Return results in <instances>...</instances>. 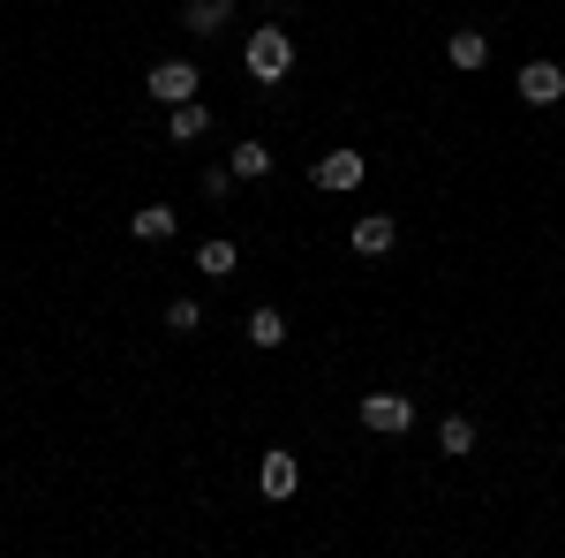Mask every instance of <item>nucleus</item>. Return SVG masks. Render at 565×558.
<instances>
[{"instance_id": "16", "label": "nucleus", "mask_w": 565, "mask_h": 558, "mask_svg": "<svg viewBox=\"0 0 565 558\" xmlns=\"http://www.w3.org/2000/svg\"><path fill=\"white\" fill-rule=\"evenodd\" d=\"M196 325H204V309H196L189 295H174V302H167V333H181V340H189Z\"/></svg>"}, {"instance_id": "4", "label": "nucleus", "mask_w": 565, "mask_h": 558, "mask_svg": "<svg viewBox=\"0 0 565 558\" xmlns=\"http://www.w3.org/2000/svg\"><path fill=\"white\" fill-rule=\"evenodd\" d=\"M362 173H370V159H362L354 144H340V151H324V159L309 167V181L332 189V197H348V189H362Z\"/></svg>"}, {"instance_id": "14", "label": "nucleus", "mask_w": 565, "mask_h": 558, "mask_svg": "<svg viewBox=\"0 0 565 558\" xmlns=\"http://www.w3.org/2000/svg\"><path fill=\"white\" fill-rule=\"evenodd\" d=\"M196 264H204V280H234V272H242V250H234V242H204Z\"/></svg>"}, {"instance_id": "12", "label": "nucleus", "mask_w": 565, "mask_h": 558, "mask_svg": "<svg viewBox=\"0 0 565 558\" xmlns=\"http://www.w3.org/2000/svg\"><path fill=\"white\" fill-rule=\"evenodd\" d=\"M226 167H234V181H257V173H271V144H234Z\"/></svg>"}, {"instance_id": "9", "label": "nucleus", "mask_w": 565, "mask_h": 558, "mask_svg": "<svg viewBox=\"0 0 565 558\" xmlns=\"http://www.w3.org/2000/svg\"><path fill=\"white\" fill-rule=\"evenodd\" d=\"M174 227H181L174 204H136V212H129V234H136V242H174Z\"/></svg>"}, {"instance_id": "3", "label": "nucleus", "mask_w": 565, "mask_h": 558, "mask_svg": "<svg viewBox=\"0 0 565 558\" xmlns=\"http://www.w3.org/2000/svg\"><path fill=\"white\" fill-rule=\"evenodd\" d=\"M143 91H151L159 106H181V98H204V76H196V61H159V69L143 76Z\"/></svg>"}, {"instance_id": "5", "label": "nucleus", "mask_w": 565, "mask_h": 558, "mask_svg": "<svg viewBox=\"0 0 565 558\" xmlns=\"http://www.w3.org/2000/svg\"><path fill=\"white\" fill-rule=\"evenodd\" d=\"M521 98H527V106H558V98H565V69H558V61H527V69H521Z\"/></svg>"}, {"instance_id": "1", "label": "nucleus", "mask_w": 565, "mask_h": 558, "mask_svg": "<svg viewBox=\"0 0 565 558\" xmlns=\"http://www.w3.org/2000/svg\"><path fill=\"white\" fill-rule=\"evenodd\" d=\"M242 69H249L257 84H287V69H295V39H287L279 23H257L249 45H242Z\"/></svg>"}, {"instance_id": "8", "label": "nucleus", "mask_w": 565, "mask_h": 558, "mask_svg": "<svg viewBox=\"0 0 565 558\" xmlns=\"http://www.w3.org/2000/svg\"><path fill=\"white\" fill-rule=\"evenodd\" d=\"M204 129H212V106H204V98H181V106H167V136H174V144H196Z\"/></svg>"}, {"instance_id": "7", "label": "nucleus", "mask_w": 565, "mask_h": 558, "mask_svg": "<svg viewBox=\"0 0 565 558\" xmlns=\"http://www.w3.org/2000/svg\"><path fill=\"white\" fill-rule=\"evenodd\" d=\"M257 483H264V498H295V483H302L295 453H287V445H271V453H264V468H257Z\"/></svg>"}, {"instance_id": "13", "label": "nucleus", "mask_w": 565, "mask_h": 558, "mask_svg": "<svg viewBox=\"0 0 565 558\" xmlns=\"http://www.w3.org/2000/svg\"><path fill=\"white\" fill-rule=\"evenodd\" d=\"M242 333H249V347H279V340H287V317H279V309H264V302H257Z\"/></svg>"}, {"instance_id": "6", "label": "nucleus", "mask_w": 565, "mask_h": 558, "mask_svg": "<svg viewBox=\"0 0 565 558\" xmlns=\"http://www.w3.org/2000/svg\"><path fill=\"white\" fill-rule=\"evenodd\" d=\"M348 242H354V257H385L392 242H399V227H392V212H362Z\"/></svg>"}, {"instance_id": "17", "label": "nucleus", "mask_w": 565, "mask_h": 558, "mask_svg": "<svg viewBox=\"0 0 565 558\" xmlns=\"http://www.w3.org/2000/svg\"><path fill=\"white\" fill-rule=\"evenodd\" d=\"M234 189V167H204V197H226Z\"/></svg>"}, {"instance_id": "11", "label": "nucleus", "mask_w": 565, "mask_h": 558, "mask_svg": "<svg viewBox=\"0 0 565 558\" xmlns=\"http://www.w3.org/2000/svg\"><path fill=\"white\" fill-rule=\"evenodd\" d=\"M226 15H234V0H189V8H181V23H189L196 39H212V31H226Z\"/></svg>"}, {"instance_id": "10", "label": "nucleus", "mask_w": 565, "mask_h": 558, "mask_svg": "<svg viewBox=\"0 0 565 558\" xmlns=\"http://www.w3.org/2000/svg\"><path fill=\"white\" fill-rule=\"evenodd\" d=\"M445 61H452V69H482V61H490V39H482L476 23H460V31L445 39Z\"/></svg>"}, {"instance_id": "15", "label": "nucleus", "mask_w": 565, "mask_h": 558, "mask_svg": "<svg viewBox=\"0 0 565 558\" xmlns=\"http://www.w3.org/2000/svg\"><path fill=\"white\" fill-rule=\"evenodd\" d=\"M437 445H445V461L476 453V423H468V415H445V423H437Z\"/></svg>"}, {"instance_id": "2", "label": "nucleus", "mask_w": 565, "mask_h": 558, "mask_svg": "<svg viewBox=\"0 0 565 558\" xmlns=\"http://www.w3.org/2000/svg\"><path fill=\"white\" fill-rule=\"evenodd\" d=\"M362 430L407 438V430H415V400H407V392H362Z\"/></svg>"}]
</instances>
